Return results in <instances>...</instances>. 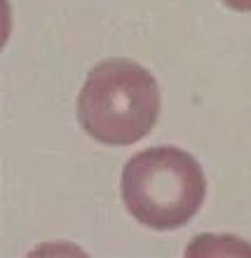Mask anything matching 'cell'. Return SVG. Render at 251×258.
Returning <instances> with one entry per match:
<instances>
[{
	"label": "cell",
	"instance_id": "3",
	"mask_svg": "<svg viewBox=\"0 0 251 258\" xmlns=\"http://www.w3.org/2000/svg\"><path fill=\"white\" fill-rule=\"evenodd\" d=\"M228 7L239 10V12H251V0H223Z\"/></svg>",
	"mask_w": 251,
	"mask_h": 258
},
{
	"label": "cell",
	"instance_id": "2",
	"mask_svg": "<svg viewBox=\"0 0 251 258\" xmlns=\"http://www.w3.org/2000/svg\"><path fill=\"white\" fill-rule=\"evenodd\" d=\"M207 181L193 155L174 146H155L134 155L122 169L124 207L139 223L176 230L204 202Z\"/></svg>",
	"mask_w": 251,
	"mask_h": 258
},
{
	"label": "cell",
	"instance_id": "1",
	"mask_svg": "<svg viewBox=\"0 0 251 258\" xmlns=\"http://www.w3.org/2000/svg\"><path fill=\"white\" fill-rule=\"evenodd\" d=\"M160 117L157 80L129 59H106L89 71L78 96V120L94 141L132 146Z\"/></svg>",
	"mask_w": 251,
	"mask_h": 258
}]
</instances>
